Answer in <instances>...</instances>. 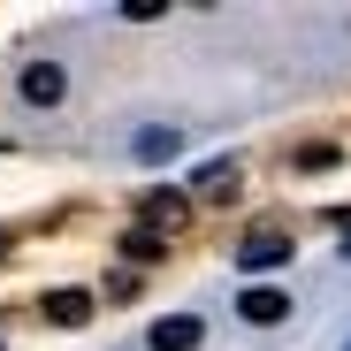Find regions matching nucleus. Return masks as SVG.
<instances>
[{
  "label": "nucleus",
  "mask_w": 351,
  "mask_h": 351,
  "mask_svg": "<svg viewBox=\"0 0 351 351\" xmlns=\"http://www.w3.org/2000/svg\"><path fill=\"white\" fill-rule=\"evenodd\" d=\"M237 313H245L252 328H275V321H290V290H275V282H245V290H237Z\"/></svg>",
  "instance_id": "nucleus-1"
},
{
  "label": "nucleus",
  "mask_w": 351,
  "mask_h": 351,
  "mask_svg": "<svg viewBox=\"0 0 351 351\" xmlns=\"http://www.w3.org/2000/svg\"><path fill=\"white\" fill-rule=\"evenodd\" d=\"M16 92H23L31 107H62V92H69V69H62V62H23Z\"/></svg>",
  "instance_id": "nucleus-2"
},
{
  "label": "nucleus",
  "mask_w": 351,
  "mask_h": 351,
  "mask_svg": "<svg viewBox=\"0 0 351 351\" xmlns=\"http://www.w3.org/2000/svg\"><path fill=\"white\" fill-rule=\"evenodd\" d=\"M282 260H290V237H275V229H260V237L237 245V267H245V275H275Z\"/></svg>",
  "instance_id": "nucleus-3"
},
{
  "label": "nucleus",
  "mask_w": 351,
  "mask_h": 351,
  "mask_svg": "<svg viewBox=\"0 0 351 351\" xmlns=\"http://www.w3.org/2000/svg\"><path fill=\"white\" fill-rule=\"evenodd\" d=\"M199 336H206V321L199 313H168V321H153V351H199Z\"/></svg>",
  "instance_id": "nucleus-4"
},
{
  "label": "nucleus",
  "mask_w": 351,
  "mask_h": 351,
  "mask_svg": "<svg viewBox=\"0 0 351 351\" xmlns=\"http://www.w3.org/2000/svg\"><path fill=\"white\" fill-rule=\"evenodd\" d=\"M46 321L53 328H84L92 321V290H46Z\"/></svg>",
  "instance_id": "nucleus-5"
},
{
  "label": "nucleus",
  "mask_w": 351,
  "mask_h": 351,
  "mask_svg": "<svg viewBox=\"0 0 351 351\" xmlns=\"http://www.w3.org/2000/svg\"><path fill=\"white\" fill-rule=\"evenodd\" d=\"M199 191L221 199V206H237V191H245V184H237V160H206V168H199Z\"/></svg>",
  "instance_id": "nucleus-6"
},
{
  "label": "nucleus",
  "mask_w": 351,
  "mask_h": 351,
  "mask_svg": "<svg viewBox=\"0 0 351 351\" xmlns=\"http://www.w3.org/2000/svg\"><path fill=\"white\" fill-rule=\"evenodd\" d=\"M184 214H191V199H184V191H168V184H153V191H145V221H168V229H176Z\"/></svg>",
  "instance_id": "nucleus-7"
},
{
  "label": "nucleus",
  "mask_w": 351,
  "mask_h": 351,
  "mask_svg": "<svg viewBox=\"0 0 351 351\" xmlns=\"http://www.w3.org/2000/svg\"><path fill=\"white\" fill-rule=\"evenodd\" d=\"M123 260L153 267V260H168V237H160V229H130V237H123Z\"/></svg>",
  "instance_id": "nucleus-8"
},
{
  "label": "nucleus",
  "mask_w": 351,
  "mask_h": 351,
  "mask_svg": "<svg viewBox=\"0 0 351 351\" xmlns=\"http://www.w3.org/2000/svg\"><path fill=\"white\" fill-rule=\"evenodd\" d=\"M138 160H176V130H138Z\"/></svg>",
  "instance_id": "nucleus-9"
},
{
  "label": "nucleus",
  "mask_w": 351,
  "mask_h": 351,
  "mask_svg": "<svg viewBox=\"0 0 351 351\" xmlns=\"http://www.w3.org/2000/svg\"><path fill=\"white\" fill-rule=\"evenodd\" d=\"M343 260H351V229H343Z\"/></svg>",
  "instance_id": "nucleus-10"
},
{
  "label": "nucleus",
  "mask_w": 351,
  "mask_h": 351,
  "mask_svg": "<svg viewBox=\"0 0 351 351\" xmlns=\"http://www.w3.org/2000/svg\"><path fill=\"white\" fill-rule=\"evenodd\" d=\"M0 252H8V229H0Z\"/></svg>",
  "instance_id": "nucleus-11"
}]
</instances>
